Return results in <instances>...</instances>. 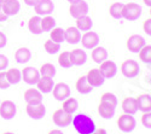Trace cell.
I'll return each instance as SVG.
<instances>
[{"label": "cell", "instance_id": "obj_23", "mask_svg": "<svg viewBox=\"0 0 151 134\" xmlns=\"http://www.w3.org/2000/svg\"><path fill=\"white\" fill-rule=\"evenodd\" d=\"M75 88H76V91L80 94H88L93 91V87L88 83V81L86 79V75L78 79V81L75 82Z\"/></svg>", "mask_w": 151, "mask_h": 134}, {"label": "cell", "instance_id": "obj_45", "mask_svg": "<svg viewBox=\"0 0 151 134\" xmlns=\"http://www.w3.org/2000/svg\"><path fill=\"white\" fill-rule=\"evenodd\" d=\"M23 1L27 6H35V4L37 3V0H23Z\"/></svg>", "mask_w": 151, "mask_h": 134}, {"label": "cell", "instance_id": "obj_8", "mask_svg": "<svg viewBox=\"0 0 151 134\" xmlns=\"http://www.w3.org/2000/svg\"><path fill=\"white\" fill-rule=\"evenodd\" d=\"M52 94H53V98L56 100L63 102L70 97V87L65 82H58L53 86Z\"/></svg>", "mask_w": 151, "mask_h": 134}, {"label": "cell", "instance_id": "obj_53", "mask_svg": "<svg viewBox=\"0 0 151 134\" xmlns=\"http://www.w3.org/2000/svg\"><path fill=\"white\" fill-rule=\"evenodd\" d=\"M150 83H151V76H150Z\"/></svg>", "mask_w": 151, "mask_h": 134}, {"label": "cell", "instance_id": "obj_29", "mask_svg": "<svg viewBox=\"0 0 151 134\" xmlns=\"http://www.w3.org/2000/svg\"><path fill=\"white\" fill-rule=\"evenodd\" d=\"M78 107H79L78 100L75 98H70V97L67 98L65 100H63V103H62V109L64 111H67L68 114H70V115H73L75 111H76Z\"/></svg>", "mask_w": 151, "mask_h": 134}, {"label": "cell", "instance_id": "obj_36", "mask_svg": "<svg viewBox=\"0 0 151 134\" xmlns=\"http://www.w3.org/2000/svg\"><path fill=\"white\" fill-rule=\"evenodd\" d=\"M139 59L145 64H151V45H145L139 51Z\"/></svg>", "mask_w": 151, "mask_h": 134}, {"label": "cell", "instance_id": "obj_32", "mask_svg": "<svg viewBox=\"0 0 151 134\" xmlns=\"http://www.w3.org/2000/svg\"><path fill=\"white\" fill-rule=\"evenodd\" d=\"M122 10H123V4L112 3L109 6V15L115 19H120V18H122Z\"/></svg>", "mask_w": 151, "mask_h": 134}, {"label": "cell", "instance_id": "obj_47", "mask_svg": "<svg viewBox=\"0 0 151 134\" xmlns=\"http://www.w3.org/2000/svg\"><path fill=\"white\" fill-rule=\"evenodd\" d=\"M47 134H64V133H63L62 130H59V129H51Z\"/></svg>", "mask_w": 151, "mask_h": 134}, {"label": "cell", "instance_id": "obj_52", "mask_svg": "<svg viewBox=\"0 0 151 134\" xmlns=\"http://www.w3.org/2000/svg\"><path fill=\"white\" fill-rule=\"evenodd\" d=\"M149 14H150V17H151V7H150V11H149Z\"/></svg>", "mask_w": 151, "mask_h": 134}, {"label": "cell", "instance_id": "obj_20", "mask_svg": "<svg viewBox=\"0 0 151 134\" xmlns=\"http://www.w3.org/2000/svg\"><path fill=\"white\" fill-rule=\"evenodd\" d=\"M3 9L7 16H15L18 14V11L21 9V4L18 0H5L3 3Z\"/></svg>", "mask_w": 151, "mask_h": 134}, {"label": "cell", "instance_id": "obj_17", "mask_svg": "<svg viewBox=\"0 0 151 134\" xmlns=\"http://www.w3.org/2000/svg\"><path fill=\"white\" fill-rule=\"evenodd\" d=\"M55 86L53 77H47V76H40L39 81L36 82V88L39 90L42 94H47L50 92H52Z\"/></svg>", "mask_w": 151, "mask_h": 134}, {"label": "cell", "instance_id": "obj_42", "mask_svg": "<svg viewBox=\"0 0 151 134\" xmlns=\"http://www.w3.org/2000/svg\"><path fill=\"white\" fill-rule=\"evenodd\" d=\"M9 67V59L4 54H0V71L5 70Z\"/></svg>", "mask_w": 151, "mask_h": 134}, {"label": "cell", "instance_id": "obj_38", "mask_svg": "<svg viewBox=\"0 0 151 134\" xmlns=\"http://www.w3.org/2000/svg\"><path fill=\"white\" fill-rule=\"evenodd\" d=\"M44 48H45V51L48 54H55V53H57L60 50V44L55 42V41H52L51 39H50V40H46L45 41Z\"/></svg>", "mask_w": 151, "mask_h": 134}, {"label": "cell", "instance_id": "obj_19", "mask_svg": "<svg viewBox=\"0 0 151 134\" xmlns=\"http://www.w3.org/2000/svg\"><path fill=\"white\" fill-rule=\"evenodd\" d=\"M70 58H71V63L73 65H83L87 60V54L81 48H75L70 52Z\"/></svg>", "mask_w": 151, "mask_h": 134}, {"label": "cell", "instance_id": "obj_7", "mask_svg": "<svg viewBox=\"0 0 151 134\" xmlns=\"http://www.w3.org/2000/svg\"><path fill=\"white\" fill-rule=\"evenodd\" d=\"M88 4H87L85 0H80L78 3H74V4H70V7H69V14L71 17H74L75 19L76 18H80L82 16H86L88 14Z\"/></svg>", "mask_w": 151, "mask_h": 134}, {"label": "cell", "instance_id": "obj_28", "mask_svg": "<svg viewBox=\"0 0 151 134\" xmlns=\"http://www.w3.org/2000/svg\"><path fill=\"white\" fill-rule=\"evenodd\" d=\"M102 104H105V105H109L111 107L116 109L117 104H119V100H117V97L114 94V93H110V92H105L102 94L100 97V102Z\"/></svg>", "mask_w": 151, "mask_h": 134}, {"label": "cell", "instance_id": "obj_46", "mask_svg": "<svg viewBox=\"0 0 151 134\" xmlns=\"http://www.w3.org/2000/svg\"><path fill=\"white\" fill-rule=\"evenodd\" d=\"M92 134H106V130H105V129H103V128H99V129H97V128H96V130H94Z\"/></svg>", "mask_w": 151, "mask_h": 134}, {"label": "cell", "instance_id": "obj_37", "mask_svg": "<svg viewBox=\"0 0 151 134\" xmlns=\"http://www.w3.org/2000/svg\"><path fill=\"white\" fill-rule=\"evenodd\" d=\"M58 64H59L62 68H65V69L73 67L71 58H70V52H68V51L62 52V53L58 56Z\"/></svg>", "mask_w": 151, "mask_h": 134}, {"label": "cell", "instance_id": "obj_24", "mask_svg": "<svg viewBox=\"0 0 151 134\" xmlns=\"http://www.w3.org/2000/svg\"><path fill=\"white\" fill-rule=\"evenodd\" d=\"M91 57L96 63L100 64V63H103L104 60L108 59V51L102 46H96L94 48H92Z\"/></svg>", "mask_w": 151, "mask_h": 134}, {"label": "cell", "instance_id": "obj_27", "mask_svg": "<svg viewBox=\"0 0 151 134\" xmlns=\"http://www.w3.org/2000/svg\"><path fill=\"white\" fill-rule=\"evenodd\" d=\"M28 29L33 34H41L42 33V29H41V17L39 15L30 17V19L28 21Z\"/></svg>", "mask_w": 151, "mask_h": 134}, {"label": "cell", "instance_id": "obj_3", "mask_svg": "<svg viewBox=\"0 0 151 134\" xmlns=\"http://www.w3.org/2000/svg\"><path fill=\"white\" fill-rule=\"evenodd\" d=\"M142 16V7L135 3H127L123 5L122 18L127 21H137Z\"/></svg>", "mask_w": 151, "mask_h": 134}, {"label": "cell", "instance_id": "obj_26", "mask_svg": "<svg viewBox=\"0 0 151 134\" xmlns=\"http://www.w3.org/2000/svg\"><path fill=\"white\" fill-rule=\"evenodd\" d=\"M93 27V21L88 16H82L80 18H76V28L80 32H88Z\"/></svg>", "mask_w": 151, "mask_h": 134}, {"label": "cell", "instance_id": "obj_51", "mask_svg": "<svg viewBox=\"0 0 151 134\" xmlns=\"http://www.w3.org/2000/svg\"><path fill=\"white\" fill-rule=\"evenodd\" d=\"M4 1H5V0H0V4H3Z\"/></svg>", "mask_w": 151, "mask_h": 134}, {"label": "cell", "instance_id": "obj_48", "mask_svg": "<svg viewBox=\"0 0 151 134\" xmlns=\"http://www.w3.org/2000/svg\"><path fill=\"white\" fill-rule=\"evenodd\" d=\"M143 1H144V4H145L146 6L151 7V0H143Z\"/></svg>", "mask_w": 151, "mask_h": 134}, {"label": "cell", "instance_id": "obj_50", "mask_svg": "<svg viewBox=\"0 0 151 134\" xmlns=\"http://www.w3.org/2000/svg\"><path fill=\"white\" fill-rule=\"evenodd\" d=\"M3 134H15V133H12V132H5V133H3Z\"/></svg>", "mask_w": 151, "mask_h": 134}, {"label": "cell", "instance_id": "obj_33", "mask_svg": "<svg viewBox=\"0 0 151 134\" xmlns=\"http://www.w3.org/2000/svg\"><path fill=\"white\" fill-rule=\"evenodd\" d=\"M55 27H56V19L52 16L46 15L41 18V29H42V32H51Z\"/></svg>", "mask_w": 151, "mask_h": 134}, {"label": "cell", "instance_id": "obj_25", "mask_svg": "<svg viewBox=\"0 0 151 134\" xmlns=\"http://www.w3.org/2000/svg\"><path fill=\"white\" fill-rule=\"evenodd\" d=\"M30 58H32V53H30V50L27 47H21L15 52V59L19 64H24L29 62Z\"/></svg>", "mask_w": 151, "mask_h": 134}, {"label": "cell", "instance_id": "obj_11", "mask_svg": "<svg viewBox=\"0 0 151 134\" xmlns=\"http://www.w3.org/2000/svg\"><path fill=\"white\" fill-rule=\"evenodd\" d=\"M40 76V71L34 67H27L22 70V79L28 85H36Z\"/></svg>", "mask_w": 151, "mask_h": 134}, {"label": "cell", "instance_id": "obj_40", "mask_svg": "<svg viewBox=\"0 0 151 134\" xmlns=\"http://www.w3.org/2000/svg\"><path fill=\"white\" fill-rule=\"evenodd\" d=\"M11 86L7 77H6V72L3 70L0 71V90H7Z\"/></svg>", "mask_w": 151, "mask_h": 134}, {"label": "cell", "instance_id": "obj_34", "mask_svg": "<svg viewBox=\"0 0 151 134\" xmlns=\"http://www.w3.org/2000/svg\"><path fill=\"white\" fill-rule=\"evenodd\" d=\"M39 71H40V75H41V76L55 77V75H56V68H55V65L51 64V63H44V64L40 67Z\"/></svg>", "mask_w": 151, "mask_h": 134}, {"label": "cell", "instance_id": "obj_10", "mask_svg": "<svg viewBox=\"0 0 151 134\" xmlns=\"http://www.w3.org/2000/svg\"><path fill=\"white\" fill-rule=\"evenodd\" d=\"M81 45L83 48H87V50H92L96 46H98L99 44V36L97 33L88 30L85 32V34L81 36Z\"/></svg>", "mask_w": 151, "mask_h": 134}, {"label": "cell", "instance_id": "obj_16", "mask_svg": "<svg viewBox=\"0 0 151 134\" xmlns=\"http://www.w3.org/2000/svg\"><path fill=\"white\" fill-rule=\"evenodd\" d=\"M23 97H24L26 103L30 104V105L42 103V93L37 88H28L26 92H24Z\"/></svg>", "mask_w": 151, "mask_h": 134}, {"label": "cell", "instance_id": "obj_43", "mask_svg": "<svg viewBox=\"0 0 151 134\" xmlns=\"http://www.w3.org/2000/svg\"><path fill=\"white\" fill-rule=\"evenodd\" d=\"M6 42H7V38L4 33L0 32V48H3L6 46Z\"/></svg>", "mask_w": 151, "mask_h": 134}, {"label": "cell", "instance_id": "obj_1", "mask_svg": "<svg viewBox=\"0 0 151 134\" xmlns=\"http://www.w3.org/2000/svg\"><path fill=\"white\" fill-rule=\"evenodd\" d=\"M71 123L79 134H92L96 130L94 121L86 114H78L71 120Z\"/></svg>", "mask_w": 151, "mask_h": 134}, {"label": "cell", "instance_id": "obj_13", "mask_svg": "<svg viewBox=\"0 0 151 134\" xmlns=\"http://www.w3.org/2000/svg\"><path fill=\"white\" fill-rule=\"evenodd\" d=\"M55 10V5L52 0H37V3L34 6V11L39 16H46L50 15Z\"/></svg>", "mask_w": 151, "mask_h": 134}, {"label": "cell", "instance_id": "obj_39", "mask_svg": "<svg viewBox=\"0 0 151 134\" xmlns=\"http://www.w3.org/2000/svg\"><path fill=\"white\" fill-rule=\"evenodd\" d=\"M142 125L147 128V129H151V111H147V113H143L142 115Z\"/></svg>", "mask_w": 151, "mask_h": 134}, {"label": "cell", "instance_id": "obj_35", "mask_svg": "<svg viewBox=\"0 0 151 134\" xmlns=\"http://www.w3.org/2000/svg\"><path fill=\"white\" fill-rule=\"evenodd\" d=\"M50 39L55 42H63L64 41V29H62L59 27H55L51 32H50Z\"/></svg>", "mask_w": 151, "mask_h": 134}, {"label": "cell", "instance_id": "obj_6", "mask_svg": "<svg viewBox=\"0 0 151 134\" xmlns=\"http://www.w3.org/2000/svg\"><path fill=\"white\" fill-rule=\"evenodd\" d=\"M52 120H53V123L57 127H68L71 123V115L68 114L67 111H64L63 109H57V110L53 113L52 115Z\"/></svg>", "mask_w": 151, "mask_h": 134}, {"label": "cell", "instance_id": "obj_44", "mask_svg": "<svg viewBox=\"0 0 151 134\" xmlns=\"http://www.w3.org/2000/svg\"><path fill=\"white\" fill-rule=\"evenodd\" d=\"M7 15L4 12V9H3V4H0V22H5L7 21Z\"/></svg>", "mask_w": 151, "mask_h": 134}, {"label": "cell", "instance_id": "obj_5", "mask_svg": "<svg viewBox=\"0 0 151 134\" xmlns=\"http://www.w3.org/2000/svg\"><path fill=\"white\" fill-rule=\"evenodd\" d=\"M145 46V39L142 35L138 34H133L126 41V47L127 50L132 53H139V51Z\"/></svg>", "mask_w": 151, "mask_h": 134}, {"label": "cell", "instance_id": "obj_31", "mask_svg": "<svg viewBox=\"0 0 151 134\" xmlns=\"http://www.w3.org/2000/svg\"><path fill=\"white\" fill-rule=\"evenodd\" d=\"M98 114L100 115V117H103L105 120H110V118L114 117V115H115V109L109 106V105L99 103V105H98Z\"/></svg>", "mask_w": 151, "mask_h": 134}, {"label": "cell", "instance_id": "obj_30", "mask_svg": "<svg viewBox=\"0 0 151 134\" xmlns=\"http://www.w3.org/2000/svg\"><path fill=\"white\" fill-rule=\"evenodd\" d=\"M5 72H6V77L10 82V85H17L22 80V71L16 68L7 69V71H5Z\"/></svg>", "mask_w": 151, "mask_h": 134}, {"label": "cell", "instance_id": "obj_21", "mask_svg": "<svg viewBox=\"0 0 151 134\" xmlns=\"http://www.w3.org/2000/svg\"><path fill=\"white\" fill-rule=\"evenodd\" d=\"M137 105H138V110H140L143 113L151 111V95L150 94H140L137 98Z\"/></svg>", "mask_w": 151, "mask_h": 134}, {"label": "cell", "instance_id": "obj_9", "mask_svg": "<svg viewBox=\"0 0 151 134\" xmlns=\"http://www.w3.org/2000/svg\"><path fill=\"white\" fill-rule=\"evenodd\" d=\"M17 107L16 104L11 100H4L0 103V116L4 120H11L16 116Z\"/></svg>", "mask_w": 151, "mask_h": 134}, {"label": "cell", "instance_id": "obj_18", "mask_svg": "<svg viewBox=\"0 0 151 134\" xmlns=\"http://www.w3.org/2000/svg\"><path fill=\"white\" fill-rule=\"evenodd\" d=\"M80 40H81V32L76 27H68L64 30V41H67L68 44L75 45L80 42Z\"/></svg>", "mask_w": 151, "mask_h": 134}, {"label": "cell", "instance_id": "obj_4", "mask_svg": "<svg viewBox=\"0 0 151 134\" xmlns=\"http://www.w3.org/2000/svg\"><path fill=\"white\" fill-rule=\"evenodd\" d=\"M135 126H137V122H135V118L133 117V115L122 114L117 118V127L123 133H131L132 130H134Z\"/></svg>", "mask_w": 151, "mask_h": 134}, {"label": "cell", "instance_id": "obj_41", "mask_svg": "<svg viewBox=\"0 0 151 134\" xmlns=\"http://www.w3.org/2000/svg\"><path fill=\"white\" fill-rule=\"evenodd\" d=\"M143 30L145 32V34L151 36V17L144 21V23H143Z\"/></svg>", "mask_w": 151, "mask_h": 134}, {"label": "cell", "instance_id": "obj_14", "mask_svg": "<svg viewBox=\"0 0 151 134\" xmlns=\"http://www.w3.org/2000/svg\"><path fill=\"white\" fill-rule=\"evenodd\" d=\"M26 111H27V115L30 117V118H34V120H40L45 116L46 114V107L42 103L40 104H35V105H30V104H27L26 106Z\"/></svg>", "mask_w": 151, "mask_h": 134}, {"label": "cell", "instance_id": "obj_12", "mask_svg": "<svg viewBox=\"0 0 151 134\" xmlns=\"http://www.w3.org/2000/svg\"><path fill=\"white\" fill-rule=\"evenodd\" d=\"M98 69L100 70V72H102L105 79H112L117 74V65L112 60H108V59L104 60L103 63H100V67Z\"/></svg>", "mask_w": 151, "mask_h": 134}, {"label": "cell", "instance_id": "obj_15", "mask_svg": "<svg viewBox=\"0 0 151 134\" xmlns=\"http://www.w3.org/2000/svg\"><path fill=\"white\" fill-rule=\"evenodd\" d=\"M86 79L92 87H100L105 81V77L99 69H91L86 75Z\"/></svg>", "mask_w": 151, "mask_h": 134}, {"label": "cell", "instance_id": "obj_2", "mask_svg": "<svg viewBox=\"0 0 151 134\" xmlns=\"http://www.w3.org/2000/svg\"><path fill=\"white\" fill-rule=\"evenodd\" d=\"M120 70L122 72V75L128 79L137 77L140 74V67L134 59H126L124 62H122Z\"/></svg>", "mask_w": 151, "mask_h": 134}, {"label": "cell", "instance_id": "obj_22", "mask_svg": "<svg viewBox=\"0 0 151 134\" xmlns=\"http://www.w3.org/2000/svg\"><path fill=\"white\" fill-rule=\"evenodd\" d=\"M122 110L124 114H129V115H134L138 111V105H137V100L135 98H132V97H127L122 100Z\"/></svg>", "mask_w": 151, "mask_h": 134}, {"label": "cell", "instance_id": "obj_49", "mask_svg": "<svg viewBox=\"0 0 151 134\" xmlns=\"http://www.w3.org/2000/svg\"><path fill=\"white\" fill-rule=\"evenodd\" d=\"M67 1H69L70 4H74V3H78V1H80V0H67Z\"/></svg>", "mask_w": 151, "mask_h": 134}]
</instances>
